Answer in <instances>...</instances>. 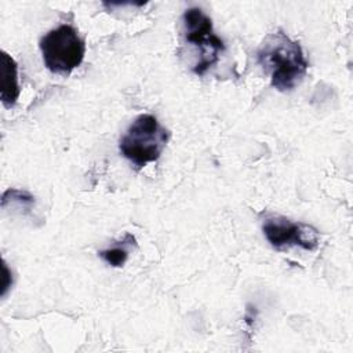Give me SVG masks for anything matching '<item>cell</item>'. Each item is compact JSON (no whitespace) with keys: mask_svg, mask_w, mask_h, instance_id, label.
Here are the masks:
<instances>
[{"mask_svg":"<svg viewBox=\"0 0 353 353\" xmlns=\"http://www.w3.org/2000/svg\"><path fill=\"white\" fill-rule=\"evenodd\" d=\"M258 63L270 76V84L279 91H291L305 77L309 62L301 44L283 30L269 33L256 51Z\"/></svg>","mask_w":353,"mask_h":353,"instance_id":"obj_1","label":"cell"},{"mask_svg":"<svg viewBox=\"0 0 353 353\" xmlns=\"http://www.w3.org/2000/svg\"><path fill=\"white\" fill-rule=\"evenodd\" d=\"M170 139V131L153 114H139L120 138V153L138 168L156 161Z\"/></svg>","mask_w":353,"mask_h":353,"instance_id":"obj_2","label":"cell"},{"mask_svg":"<svg viewBox=\"0 0 353 353\" xmlns=\"http://www.w3.org/2000/svg\"><path fill=\"white\" fill-rule=\"evenodd\" d=\"M44 65L52 73L68 74L84 59L85 44L79 32L68 23L51 29L39 43Z\"/></svg>","mask_w":353,"mask_h":353,"instance_id":"obj_3","label":"cell"},{"mask_svg":"<svg viewBox=\"0 0 353 353\" xmlns=\"http://www.w3.org/2000/svg\"><path fill=\"white\" fill-rule=\"evenodd\" d=\"M185 40L199 50V61L193 72L204 74L225 51L223 41L214 33L211 18L199 7L188 8L182 15Z\"/></svg>","mask_w":353,"mask_h":353,"instance_id":"obj_4","label":"cell"},{"mask_svg":"<svg viewBox=\"0 0 353 353\" xmlns=\"http://www.w3.org/2000/svg\"><path fill=\"white\" fill-rule=\"evenodd\" d=\"M263 234L270 245L276 250L298 245L306 251L319 247V230L303 222H292L284 216L268 218L262 225Z\"/></svg>","mask_w":353,"mask_h":353,"instance_id":"obj_5","label":"cell"},{"mask_svg":"<svg viewBox=\"0 0 353 353\" xmlns=\"http://www.w3.org/2000/svg\"><path fill=\"white\" fill-rule=\"evenodd\" d=\"M0 97L6 108H12L19 97L18 66L11 55L1 51L0 55Z\"/></svg>","mask_w":353,"mask_h":353,"instance_id":"obj_6","label":"cell"},{"mask_svg":"<svg viewBox=\"0 0 353 353\" xmlns=\"http://www.w3.org/2000/svg\"><path fill=\"white\" fill-rule=\"evenodd\" d=\"M132 245H137V240L132 234L125 233L124 237L114 243L113 247H109L106 250H102L98 252V255L110 266L120 268L125 263L128 258V251Z\"/></svg>","mask_w":353,"mask_h":353,"instance_id":"obj_7","label":"cell"}]
</instances>
